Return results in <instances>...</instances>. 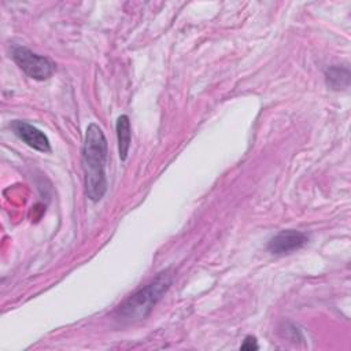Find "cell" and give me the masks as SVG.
Instances as JSON below:
<instances>
[{"mask_svg": "<svg viewBox=\"0 0 351 351\" xmlns=\"http://www.w3.org/2000/svg\"><path fill=\"white\" fill-rule=\"evenodd\" d=\"M106 162V136L99 125L89 123L82 147V167L85 174V193L92 202H99L107 191Z\"/></svg>", "mask_w": 351, "mask_h": 351, "instance_id": "6da1fadb", "label": "cell"}, {"mask_svg": "<svg viewBox=\"0 0 351 351\" xmlns=\"http://www.w3.org/2000/svg\"><path fill=\"white\" fill-rule=\"evenodd\" d=\"M173 282L170 270L159 273L149 284L137 289L122 304L118 306L117 314L123 319L138 321L144 319L152 311L154 306L162 299Z\"/></svg>", "mask_w": 351, "mask_h": 351, "instance_id": "7a4b0ae2", "label": "cell"}, {"mask_svg": "<svg viewBox=\"0 0 351 351\" xmlns=\"http://www.w3.org/2000/svg\"><path fill=\"white\" fill-rule=\"evenodd\" d=\"M11 56L19 69L33 80L44 81L53 74L55 64L48 58L41 56L23 45L12 47Z\"/></svg>", "mask_w": 351, "mask_h": 351, "instance_id": "3957f363", "label": "cell"}, {"mask_svg": "<svg viewBox=\"0 0 351 351\" xmlns=\"http://www.w3.org/2000/svg\"><path fill=\"white\" fill-rule=\"evenodd\" d=\"M308 241V236L300 230L285 229L277 233L267 244V250L273 255H285L303 248Z\"/></svg>", "mask_w": 351, "mask_h": 351, "instance_id": "277c9868", "label": "cell"}, {"mask_svg": "<svg viewBox=\"0 0 351 351\" xmlns=\"http://www.w3.org/2000/svg\"><path fill=\"white\" fill-rule=\"evenodd\" d=\"M10 128L12 129L14 134L22 140L26 145L32 147L33 149H37L40 152H49L51 151V143L44 132L33 126L32 123L21 119H15L10 123Z\"/></svg>", "mask_w": 351, "mask_h": 351, "instance_id": "5b68a950", "label": "cell"}, {"mask_svg": "<svg viewBox=\"0 0 351 351\" xmlns=\"http://www.w3.org/2000/svg\"><path fill=\"white\" fill-rule=\"evenodd\" d=\"M117 129V138H118V152L121 160H125L129 154L130 141H132V128H130V119L128 115H119L115 123Z\"/></svg>", "mask_w": 351, "mask_h": 351, "instance_id": "8992f818", "label": "cell"}, {"mask_svg": "<svg viewBox=\"0 0 351 351\" xmlns=\"http://www.w3.org/2000/svg\"><path fill=\"white\" fill-rule=\"evenodd\" d=\"M325 78L328 86L333 90L347 89L350 85V69L347 66L335 64L325 70Z\"/></svg>", "mask_w": 351, "mask_h": 351, "instance_id": "52a82bcc", "label": "cell"}, {"mask_svg": "<svg viewBox=\"0 0 351 351\" xmlns=\"http://www.w3.org/2000/svg\"><path fill=\"white\" fill-rule=\"evenodd\" d=\"M241 350H247V351H252V350H258V343L256 339L254 336H247L244 339V343L240 347Z\"/></svg>", "mask_w": 351, "mask_h": 351, "instance_id": "ba28073f", "label": "cell"}]
</instances>
